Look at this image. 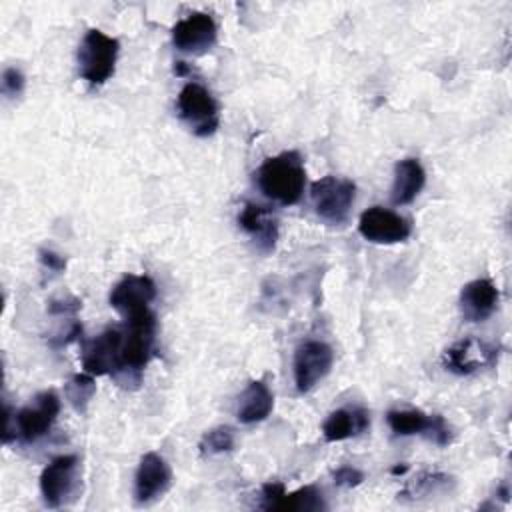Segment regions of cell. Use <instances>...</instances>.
<instances>
[{"label":"cell","instance_id":"4","mask_svg":"<svg viewBox=\"0 0 512 512\" xmlns=\"http://www.w3.org/2000/svg\"><path fill=\"white\" fill-rule=\"evenodd\" d=\"M120 44L98 28H90L78 46V72L90 86H102L112 78Z\"/></svg>","mask_w":512,"mask_h":512},{"label":"cell","instance_id":"7","mask_svg":"<svg viewBox=\"0 0 512 512\" xmlns=\"http://www.w3.org/2000/svg\"><path fill=\"white\" fill-rule=\"evenodd\" d=\"M498 352L500 348L496 344L468 336L442 354V366L452 374L470 376L478 370L492 368L498 362Z\"/></svg>","mask_w":512,"mask_h":512},{"label":"cell","instance_id":"5","mask_svg":"<svg viewBox=\"0 0 512 512\" xmlns=\"http://www.w3.org/2000/svg\"><path fill=\"white\" fill-rule=\"evenodd\" d=\"M178 114L188 128L200 136H212L220 126V110L214 96L198 82H188L178 92Z\"/></svg>","mask_w":512,"mask_h":512},{"label":"cell","instance_id":"28","mask_svg":"<svg viewBox=\"0 0 512 512\" xmlns=\"http://www.w3.org/2000/svg\"><path fill=\"white\" fill-rule=\"evenodd\" d=\"M286 492L282 482H266L262 486V494H260V508L262 510H274L276 502L282 498V494Z\"/></svg>","mask_w":512,"mask_h":512},{"label":"cell","instance_id":"11","mask_svg":"<svg viewBox=\"0 0 512 512\" xmlns=\"http://www.w3.org/2000/svg\"><path fill=\"white\" fill-rule=\"evenodd\" d=\"M78 456L64 454L48 462L40 474V494L48 508H60L74 492Z\"/></svg>","mask_w":512,"mask_h":512},{"label":"cell","instance_id":"14","mask_svg":"<svg viewBox=\"0 0 512 512\" xmlns=\"http://www.w3.org/2000/svg\"><path fill=\"white\" fill-rule=\"evenodd\" d=\"M238 226L252 238L262 254H270L278 242V220L262 204L246 202L238 214Z\"/></svg>","mask_w":512,"mask_h":512},{"label":"cell","instance_id":"31","mask_svg":"<svg viewBox=\"0 0 512 512\" xmlns=\"http://www.w3.org/2000/svg\"><path fill=\"white\" fill-rule=\"evenodd\" d=\"M406 468H408V466H394V468H392V474H404Z\"/></svg>","mask_w":512,"mask_h":512},{"label":"cell","instance_id":"16","mask_svg":"<svg viewBox=\"0 0 512 512\" xmlns=\"http://www.w3.org/2000/svg\"><path fill=\"white\" fill-rule=\"evenodd\" d=\"M498 306V288L488 278H476L464 284L460 292V312L466 322H484Z\"/></svg>","mask_w":512,"mask_h":512},{"label":"cell","instance_id":"21","mask_svg":"<svg viewBox=\"0 0 512 512\" xmlns=\"http://www.w3.org/2000/svg\"><path fill=\"white\" fill-rule=\"evenodd\" d=\"M274 510L316 512V510H326V502L322 492L316 486H302L294 492H284L282 498L276 502Z\"/></svg>","mask_w":512,"mask_h":512},{"label":"cell","instance_id":"8","mask_svg":"<svg viewBox=\"0 0 512 512\" xmlns=\"http://www.w3.org/2000/svg\"><path fill=\"white\" fill-rule=\"evenodd\" d=\"M334 364L332 348L322 340H306L294 354V384L298 392H310L320 384Z\"/></svg>","mask_w":512,"mask_h":512},{"label":"cell","instance_id":"6","mask_svg":"<svg viewBox=\"0 0 512 512\" xmlns=\"http://www.w3.org/2000/svg\"><path fill=\"white\" fill-rule=\"evenodd\" d=\"M314 212L328 224H344L356 198V184L348 178L324 176L312 184Z\"/></svg>","mask_w":512,"mask_h":512},{"label":"cell","instance_id":"25","mask_svg":"<svg viewBox=\"0 0 512 512\" xmlns=\"http://www.w3.org/2000/svg\"><path fill=\"white\" fill-rule=\"evenodd\" d=\"M24 74L14 68V66H8L4 68L2 72V80H0V86H2V94L8 96V98H16L18 94H22L24 90Z\"/></svg>","mask_w":512,"mask_h":512},{"label":"cell","instance_id":"24","mask_svg":"<svg viewBox=\"0 0 512 512\" xmlns=\"http://www.w3.org/2000/svg\"><path fill=\"white\" fill-rule=\"evenodd\" d=\"M236 444V432L230 426H216L212 430H208L202 438H200V452L206 456L212 454H222V452H230Z\"/></svg>","mask_w":512,"mask_h":512},{"label":"cell","instance_id":"22","mask_svg":"<svg viewBox=\"0 0 512 512\" xmlns=\"http://www.w3.org/2000/svg\"><path fill=\"white\" fill-rule=\"evenodd\" d=\"M96 392V384H94V376L88 372L82 374H74L66 386H64V394L68 398V402L72 404V408L76 412H86L90 398Z\"/></svg>","mask_w":512,"mask_h":512},{"label":"cell","instance_id":"10","mask_svg":"<svg viewBox=\"0 0 512 512\" xmlns=\"http://www.w3.org/2000/svg\"><path fill=\"white\" fill-rule=\"evenodd\" d=\"M218 38L216 22L206 12H192L172 26V44L184 54H204Z\"/></svg>","mask_w":512,"mask_h":512},{"label":"cell","instance_id":"23","mask_svg":"<svg viewBox=\"0 0 512 512\" xmlns=\"http://www.w3.org/2000/svg\"><path fill=\"white\" fill-rule=\"evenodd\" d=\"M448 482H450V476H446V474H442V472H420V474H416V476L404 486V490H402L400 496L416 500V498H422V496H426V494H430V492L440 490V488L446 486Z\"/></svg>","mask_w":512,"mask_h":512},{"label":"cell","instance_id":"17","mask_svg":"<svg viewBox=\"0 0 512 512\" xmlns=\"http://www.w3.org/2000/svg\"><path fill=\"white\" fill-rule=\"evenodd\" d=\"M370 428V414L364 408L334 410L322 424L326 442H340L364 434Z\"/></svg>","mask_w":512,"mask_h":512},{"label":"cell","instance_id":"19","mask_svg":"<svg viewBox=\"0 0 512 512\" xmlns=\"http://www.w3.org/2000/svg\"><path fill=\"white\" fill-rule=\"evenodd\" d=\"M274 408V396L264 380H252L238 396L236 418L242 424H256L270 416Z\"/></svg>","mask_w":512,"mask_h":512},{"label":"cell","instance_id":"27","mask_svg":"<svg viewBox=\"0 0 512 512\" xmlns=\"http://www.w3.org/2000/svg\"><path fill=\"white\" fill-rule=\"evenodd\" d=\"M332 478H334V484H336V486L354 488V486L362 484L364 474H362V470H358V468H354V466H340L338 470H334Z\"/></svg>","mask_w":512,"mask_h":512},{"label":"cell","instance_id":"12","mask_svg":"<svg viewBox=\"0 0 512 512\" xmlns=\"http://www.w3.org/2000/svg\"><path fill=\"white\" fill-rule=\"evenodd\" d=\"M172 484L170 464L156 452H146L140 458L134 478V500L138 504H150L162 498Z\"/></svg>","mask_w":512,"mask_h":512},{"label":"cell","instance_id":"2","mask_svg":"<svg viewBox=\"0 0 512 512\" xmlns=\"http://www.w3.org/2000/svg\"><path fill=\"white\" fill-rule=\"evenodd\" d=\"M254 178L266 198L282 206H292L304 194L306 168L296 150H286L266 158L254 172Z\"/></svg>","mask_w":512,"mask_h":512},{"label":"cell","instance_id":"26","mask_svg":"<svg viewBox=\"0 0 512 512\" xmlns=\"http://www.w3.org/2000/svg\"><path fill=\"white\" fill-rule=\"evenodd\" d=\"M82 308V302L74 296L66 298H54L48 302V312L52 316H76V312Z\"/></svg>","mask_w":512,"mask_h":512},{"label":"cell","instance_id":"20","mask_svg":"<svg viewBox=\"0 0 512 512\" xmlns=\"http://www.w3.org/2000/svg\"><path fill=\"white\" fill-rule=\"evenodd\" d=\"M436 414H426L422 410H390L386 414V422L396 436H414L426 434L430 436Z\"/></svg>","mask_w":512,"mask_h":512},{"label":"cell","instance_id":"9","mask_svg":"<svg viewBox=\"0 0 512 512\" xmlns=\"http://www.w3.org/2000/svg\"><path fill=\"white\" fill-rule=\"evenodd\" d=\"M358 232L364 240L374 244H398L410 238L412 224L394 210L372 206L360 214Z\"/></svg>","mask_w":512,"mask_h":512},{"label":"cell","instance_id":"1","mask_svg":"<svg viewBox=\"0 0 512 512\" xmlns=\"http://www.w3.org/2000/svg\"><path fill=\"white\" fill-rule=\"evenodd\" d=\"M154 338H156V316L150 308L124 316L118 368L114 372V378L120 384L138 386L142 370L146 368V364L154 354Z\"/></svg>","mask_w":512,"mask_h":512},{"label":"cell","instance_id":"18","mask_svg":"<svg viewBox=\"0 0 512 512\" xmlns=\"http://www.w3.org/2000/svg\"><path fill=\"white\" fill-rule=\"evenodd\" d=\"M426 184V172L416 158L398 160L394 166V184H392V204L404 206L410 204Z\"/></svg>","mask_w":512,"mask_h":512},{"label":"cell","instance_id":"29","mask_svg":"<svg viewBox=\"0 0 512 512\" xmlns=\"http://www.w3.org/2000/svg\"><path fill=\"white\" fill-rule=\"evenodd\" d=\"M38 258H40V264L46 268V270H50V272H64V268H66V258L64 256H60V254H56L54 250H46V248H42L40 252H38Z\"/></svg>","mask_w":512,"mask_h":512},{"label":"cell","instance_id":"15","mask_svg":"<svg viewBox=\"0 0 512 512\" xmlns=\"http://www.w3.org/2000/svg\"><path fill=\"white\" fill-rule=\"evenodd\" d=\"M156 298V284L148 276L126 274L110 292V306L122 316L150 308Z\"/></svg>","mask_w":512,"mask_h":512},{"label":"cell","instance_id":"13","mask_svg":"<svg viewBox=\"0 0 512 512\" xmlns=\"http://www.w3.org/2000/svg\"><path fill=\"white\" fill-rule=\"evenodd\" d=\"M122 344V328H106L82 346V370L92 376L112 374L118 368V352Z\"/></svg>","mask_w":512,"mask_h":512},{"label":"cell","instance_id":"3","mask_svg":"<svg viewBox=\"0 0 512 512\" xmlns=\"http://www.w3.org/2000/svg\"><path fill=\"white\" fill-rule=\"evenodd\" d=\"M60 414V398L54 390L40 392L28 406L12 412V408L4 406V444L12 440L20 442H36L48 434L52 424Z\"/></svg>","mask_w":512,"mask_h":512},{"label":"cell","instance_id":"30","mask_svg":"<svg viewBox=\"0 0 512 512\" xmlns=\"http://www.w3.org/2000/svg\"><path fill=\"white\" fill-rule=\"evenodd\" d=\"M174 72H176L178 76H184V74L188 72V66H186V62H176V66H174Z\"/></svg>","mask_w":512,"mask_h":512}]
</instances>
